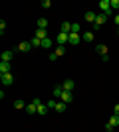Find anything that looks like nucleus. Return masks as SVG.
<instances>
[{
    "label": "nucleus",
    "instance_id": "nucleus-27",
    "mask_svg": "<svg viewBox=\"0 0 119 132\" xmlns=\"http://www.w3.org/2000/svg\"><path fill=\"white\" fill-rule=\"evenodd\" d=\"M79 30H81V26H79V24H72V32L79 34Z\"/></svg>",
    "mask_w": 119,
    "mask_h": 132
},
{
    "label": "nucleus",
    "instance_id": "nucleus-31",
    "mask_svg": "<svg viewBox=\"0 0 119 132\" xmlns=\"http://www.w3.org/2000/svg\"><path fill=\"white\" fill-rule=\"evenodd\" d=\"M105 132H113V126H111V124H105Z\"/></svg>",
    "mask_w": 119,
    "mask_h": 132
},
{
    "label": "nucleus",
    "instance_id": "nucleus-11",
    "mask_svg": "<svg viewBox=\"0 0 119 132\" xmlns=\"http://www.w3.org/2000/svg\"><path fill=\"white\" fill-rule=\"evenodd\" d=\"M26 112H28V114H38V105H36V103H30V105L26 106Z\"/></svg>",
    "mask_w": 119,
    "mask_h": 132
},
{
    "label": "nucleus",
    "instance_id": "nucleus-8",
    "mask_svg": "<svg viewBox=\"0 0 119 132\" xmlns=\"http://www.w3.org/2000/svg\"><path fill=\"white\" fill-rule=\"evenodd\" d=\"M60 101H62V103H66V105H69V103L74 101V97H72V93H69V91H64L62 97H60Z\"/></svg>",
    "mask_w": 119,
    "mask_h": 132
},
{
    "label": "nucleus",
    "instance_id": "nucleus-34",
    "mask_svg": "<svg viewBox=\"0 0 119 132\" xmlns=\"http://www.w3.org/2000/svg\"><path fill=\"white\" fill-rule=\"evenodd\" d=\"M117 36H119V28H117Z\"/></svg>",
    "mask_w": 119,
    "mask_h": 132
},
{
    "label": "nucleus",
    "instance_id": "nucleus-29",
    "mask_svg": "<svg viewBox=\"0 0 119 132\" xmlns=\"http://www.w3.org/2000/svg\"><path fill=\"white\" fill-rule=\"evenodd\" d=\"M50 6H52V2H50V0H44V2H42V8H46V10H48Z\"/></svg>",
    "mask_w": 119,
    "mask_h": 132
},
{
    "label": "nucleus",
    "instance_id": "nucleus-10",
    "mask_svg": "<svg viewBox=\"0 0 119 132\" xmlns=\"http://www.w3.org/2000/svg\"><path fill=\"white\" fill-rule=\"evenodd\" d=\"M62 87H64V91H69V93H72V91H74V87H75V83L72 81V79H68V81L62 83Z\"/></svg>",
    "mask_w": 119,
    "mask_h": 132
},
{
    "label": "nucleus",
    "instance_id": "nucleus-30",
    "mask_svg": "<svg viewBox=\"0 0 119 132\" xmlns=\"http://www.w3.org/2000/svg\"><path fill=\"white\" fill-rule=\"evenodd\" d=\"M4 30H6V22H4V20H0V32L4 34Z\"/></svg>",
    "mask_w": 119,
    "mask_h": 132
},
{
    "label": "nucleus",
    "instance_id": "nucleus-13",
    "mask_svg": "<svg viewBox=\"0 0 119 132\" xmlns=\"http://www.w3.org/2000/svg\"><path fill=\"white\" fill-rule=\"evenodd\" d=\"M4 73H10V63L0 61V75H4Z\"/></svg>",
    "mask_w": 119,
    "mask_h": 132
},
{
    "label": "nucleus",
    "instance_id": "nucleus-19",
    "mask_svg": "<svg viewBox=\"0 0 119 132\" xmlns=\"http://www.w3.org/2000/svg\"><path fill=\"white\" fill-rule=\"evenodd\" d=\"M107 124H111V126H119V116L117 114H113V116H111V118H109V122H107Z\"/></svg>",
    "mask_w": 119,
    "mask_h": 132
},
{
    "label": "nucleus",
    "instance_id": "nucleus-7",
    "mask_svg": "<svg viewBox=\"0 0 119 132\" xmlns=\"http://www.w3.org/2000/svg\"><path fill=\"white\" fill-rule=\"evenodd\" d=\"M79 42H81V36H79V34H75V32L69 34V45H78Z\"/></svg>",
    "mask_w": 119,
    "mask_h": 132
},
{
    "label": "nucleus",
    "instance_id": "nucleus-25",
    "mask_svg": "<svg viewBox=\"0 0 119 132\" xmlns=\"http://www.w3.org/2000/svg\"><path fill=\"white\" fill-rule=\"evenodd\" d=\"M42 47H52V38H46V39H42Z\"/></svg>",
    "mask_w": 119,
    "mask_h": 132
},
{
    "label": "nucleus",
    "instance_id": "nucleus-21",
    "mask_svg": "<svg viewBox=\"0 0 119 132\" xmlns=\"http://www.w3.org/2000/svg\"><path fill=\"white\" fill-rule=\"evenodd\" d=\"M14 109H18V110H22V109H26V103H24V101H14Z\"/></svg>",
    "mask_w": 119,
    "mask_h": 132
},
{
    "label": "nucleus",
    "instance_id": "nucleus-32",
    "mask_svg": "<svg viewBox=\"0 0 119 132\" xmlns=\"http://www.w3.org/2000/svg\"><path fill=\"white\" fill-rule=\"evenodd\" d=\"M113 114H117V116H119V105H115V109H113Z\"/></svg>",
    "mask_w": 119,
    "mask_h": 132
},
{
    "label": "nucleus",
    "instance_id": "nucleus-14",
    "mask_svg": "<svg viewBox=\"0 0 119 132\" xmlns=\"http://www.w3.org/2000/svg\"><path fill=\"white\" fill-rule=\"evenodd\" d=\"M95 16H97L95 12H91V10H89V12H85V16H83V18H85V22H91V24H93V22H95Z\"/></svg>",
    "mask_w": 119,
    "mask_h": 132
},
{
    "label": "nucleus",
    "instance_id": "nucleus-3",
    "mask_svg": "<svg viewBox=\"0 0 119 132\" xmlns=\"http://www.w3.org/2000/svg\"><path fill=\"white\" fill-rule=\"evenodd\" d=\"M99 10H101L103 14L111 16V0H101V2H99Z\"/></svg>",
    "mask_w": 119,
    "mask_h": 132
},
{
    "label": "nucleus",
    "instance_id": "nucleus-12",
    "mask_svg": "<svg viewBox=\"0 0 119 132\" xmlns=\"http://www.w3.org/2000/svg\"><path fill=\"white\" fill-rule=\"evenodd\" d=\"M60 32H64V34H72V24H69V22H62V26H60Z\"/></svg>",
    "mask_w": 119,
    "mask_h": 132
},
{
    "label": "nucleus",
    "instance_id": "nucleus-33",
    "mask_svg": "<svg viewBox=\"0 0 119 132\" xmlns=\"http://www.w3.org/2000/svg\"><path fill=\"white\" fill-rule=\"evenodd\" d=\"M115 24L119 26V14H115Z\"/></svg>",
    "mask_w": 119,
    "mask_h": 132
},
{
    "label": "nucleus",
    "instance_id": "nucleus-1",
    "mask_svg": "<svg viewBox=\"0 0 119 132\" xmlns=\"http://www.w3.org/2000/svg\"><path fill=\"white\" fill-rule=\"evenodd\" d=\"M107 18H109L107 14H103V12H99V14L95 16V22H93V30H97L99 26H103V24L107 22Z\"/></svg>",
    "mask_w": 119,
    "mask_h": 132
},
{
    "label": "nucleus",
    "instance_id": "nucleus-6",
    "mask_svg": "<svg viewBox=\"0 0 119 132\" xmlns=\"http://www.w3.org/2000/svg\"><path fill=\"white\" fill-rule=\"evenodd\" d=\"M30 50H32V44H30V42H20L18 47H16V51H22V53H28Z\"/></svg>",
    "mask_w": 119,
    "mask_h": 132
},
{
    "label": "nucleus",
    "instance_id": "nucleus-17",
    "mask_svg": "<svg viewBox=\"0 0 119 132\" xmlns=\"http://www.w3.org/2000/svg\"><path fill=\"white\" fill-rule=\"evenodd\" d=\"M36 38H38V39H46V38H48V32H46V30H38V28H36Z\"/></svg>",
    "mask_w": 119,
    "mask_h": 132
},
{
    "label": "nucleus",
    "instance_id": "nucleus-18",
    "mask_svg": "<svg viewBox=\"0 0 119 132\" xmlns=\"http://www.w3.org/2000/svg\"><path fill=\"white\" fill-rule=\"evenodd\" d=\"M36 24H38V30H46V28H48V20H46V18H40Z\"/></svg>",
    "mask_w": 119,
    "mask_h": 132
},
{
    "label": "nucleus",
    "instance_id": "nucleus-20",
    "mask_svg": "<svg viewBox=\"0 0 119 132\" xmlns=\"http://www.w3.org/2000/svg\"><path fill=\"white\" fill-rule=\"evenodd\" d=\"M48 110H50V109H48L46 105H40V106H38V114H40V116H46V114H48Z\"/></svg>",
    "mask_w": 119,
    "mask_h": 132
},
{
    "label": "nucleus",
    "instance_id": "nucleus-28",
    "mask_svg": "<svg viewBox=\"0 0 119 132\" xmlns=\"http://www.w3.org/2000/svg\"><path fill=\"white\" fill-rule=\"evenodd\" d=\"M56 103H58V101H48L46 106H48V109H56Z\"/></svg>",
    "mask_w": 119,
    "mask_h": 132
},
{
    "label": "nucleus",
    "instance_id": "nucleus-22",
    "mask_svg": "<svg viewBox=\"0 0 119 132\" xmlns=\"http://www.w3.org/2000/svg\"><path fill=\"white\" fill-rule=\"evenodd\" d=\"M54 53H56L58 57H62V55L66 53V45H58V47H56V51H54Z\"/></svg>",
    "mask_w": 119,
    "mask_h": 132
},
{
    "label": "nucleus",
    "instance_id": "nucleus-24",
    "mask_svg": "<svg viewBox=\"0 0 119 132\" xmlns=\"http://www.w3.org/2000/svg\"><path fill=\"white\" fill-rule=\"evenodd\" d=\"M30 44H32V47H42V39H38V38L34 36V38L30 39Z\"/></svg>",
    "mask_w": 119,
    "mask_h": 132
},
{
    "label": "nucleus",
    "instance_id": "nucleus-16",
    "mask_svg": "<svg viewBox=\"0 0 119 132\" xmlns=\"http://www.w3.org/2000/svg\"><path fill=\"white\" fill-rule=\"evenodd\" d=\"M66 106H68V105H66V103H62V101H60V103H56V109H54V110H56V112H60V114H62V112H66Z\"/></svg>",
    "mask_w": 119,
    "mask_h": 132
},
{
    "label": "nucleus",
    "instance_id": "nucleus-15",
    "mask_svg": "<svg viewBox=\"0 0 119 132\" xmlns=\"http://www.w3.org/2000/svg\"><path fill=\"white\" fill-rule=\"evenodd\" d=\"M62 93H64V87H62V85H56V87L52 89V95H54V97H62Z\"/></svg>",
    "mask_w": 119,
    "mask_h": 132
},
{
    "label": "nucleus",
    "instance_id": "nucleus-9",
    "mask_svg": "<svg viewBox=\"0 0 119 132\" xmlns=\"http://www.w3.org/2000/svg\"><path fill=\"white\" fill-rule=\"evenodd\" d=\"M12 57H14V51H4V53L0 55V61H4V63H10Z\"/></svg>",
    "mask_w": 119,
    "mask_h": 132
},
{
    "label": "nucleus",
    "instance_id": "nucleus-23",
    "mask_svg": "<svg viewBox=\"0 0 119 132\" xmlns=\"http://www.w3.org/2000/svg\"><path fill=\"white\" fill-rule=\"evenodd\" d=\"M81 38H83V42H93V38H95V36H93V32H85Z\"/></svg>",
    "mask_w": 119,
    "mask_h": 132
},
{
    "label": "nucleus",
    "instance_id": "nucleus-5",
    "mask_svg": "<svg viewBox=\"0 0 119 132\" xmlns=\"http://www.w3.org/2000/svg\"><path fill=\"white\" fill-rule=\"evenodd\" d=\"M0 83H2L4 87L12 85V83H14V77H12V73H4V75H0Z\"/></svg>",
    "mask_w": 119,
    "mask_h": 132
},
{
    "label": "nucleus",
    "instance_id": "nucleus-4",
    "mask_svg": "<svg viewBox=\"0 0 119 132\" xmlns=\"http://www.w3.org/2000/svg\"><path fill=\"white\" fill-rule=\"evenodd\" d=\"M56 42H58V45H68V44H69V34L60 32V34L56 36Z\"/></svg>",
    "mask_w": 119,
    "mask_h": 132
},
{
    "label": "nucleus",
    "instance_id": "nucleus-26",
    "mask_svg": "<svg viewBox=\"0 0 119 132\" xmlns=\"http://www.w3.org/2000/svg\"><path fill=\"white\" fill-rule=\"evenodd\" d=\"M111 10H119V0H111Z\"/></svg>",
    "mask_w": 119,
    "mask_h": 132
},
{
    "label": "nucleus",
    "instance_id": "nucleus-2",
    "mask_svg": "<svg viewBox=\"0 0 119 132\" xmlns=\"http://www.w3.org/2000/svg\"><path fill=\"white\" fill-rule=\"evenodd\" d=\"M95 50H97V53L101 55V59H103V61H107V59H109V55H107V53H109V47H107L105 44H99Z\"/></svg>",
    "mask_w": 119,
    "mask_h": 132
}]
</instances>
